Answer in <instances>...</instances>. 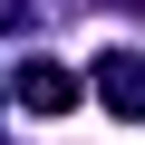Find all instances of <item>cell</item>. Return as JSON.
Instances as JSON below:
<instances>
[{"mask_svg": "<svg viewBox=\"0 0 145 145\" xmlns=\"http://www.w3.org/2000/svg\"><path fill=\"white\" fill-rule=\"evenodd\" d=\"M135 10H145V0H135Z\"/></svg>", "mask_w": 145, "mask_h": 145, "instance_id": "277c9868", "label": "cell"}, {"mask_svg": "<svg viewBox=\"0 0 145 145\" xmlns=\"http://www.w3.org/2000/svg\"><path fill=\"white\" fill-rule=\"evenodd\" d=\"M0 97H10V87H0Z\"/></svg>", "mask_w": 145, "mask_h": 145, "instance_id": "5b68a950", "label": "cell"}, {"mask_svg": "<svg viewBox=\"0 0 145 145\" xmlns=\"http://www.w3.org/2000/svg\"><path fill=\"white\" fill-rule=\"evenodd\" d=\"M87 87H97L106 116H145V48H106V58L87 68Z\"/></svg>", "mask_w": 145, "mask_h": 145, "instance_id": "6da1fadb", "label": "cell"}, {"mask_svg": "<svg viewBox=\"0 0 145 145\" xmlns=\"http://www.w3.org/2000/svg\"><path fill=\"white\" fill-rule=\"evenodd\" d=\"M10 97H20L29 116H68V106H78V78H68L58 58H20V68H10Z\"/></svg>", "mask_w": 145, "mask_h": 145, "instance_id": "7a4b0ae2", "label": "cell"}, {"mask_svg": "<svg viewBox=\"0 0 145 145\" xmlns=\"http://www.w3.org/2000/svg\"><path fill=\"white\" fill-rule=\"evenodd\" d=\"M10 29H29V0H0V39H10Z\"/></svg>", "mask_w": 145, "mask_h": 145, "instance_id": "3957f363", "label": "cell"}]
</instances>
